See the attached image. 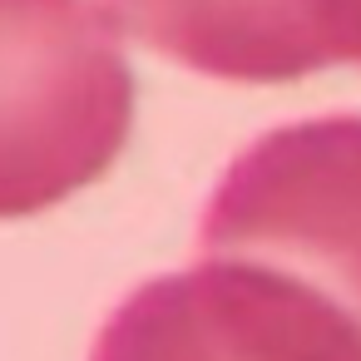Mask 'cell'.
Instances as JSON below:
<instances>
[{"label":"cell","instance_id":"6da1fadb","mask_svg":"<svg viewBox=\"0 0 361 361\" xmlns=\"http://www.w3.org/2000/svg\"><path fill=\"white\" fill-rule=\"evenodd\" d=\"M129 129L134 70L104 0H0V218L104 178Z\"/></svg>","mask_w":361,"mask_h":361},{"label":"cell","instance_id":"7a4b0ae2","mask_svg":"<svg viewBox=\"0 0 361 361\" xmlns=\"http://www.w3.org/2000/svg\"><path fill=\"white\" fill-rule=\"evenodd\" d=\"M198 252L282 267L361 322V114L252 139L208 193Z\"/></svg>","mask_w":361,"mask_h":361},{"label":"cell","instance_id":"3957f363","mask_svg":"<svg viewBox=\"0 0 361 361\" xmlns=\"http://www.w3.org/2000/svg\"><path fill=\"white\" fill-rule=\"evenodd\" d=\"M90 361H361V322L282 267L198 252L193 267L139 282Z\"/></svg>","mask_w":361,"mask_h":361},{"label":"cell","instance_id":"277c9868","mask_svg":"<svg viewBox=\"0 0 361 361\" xmlns=\"http://www.w3.org/2000/svg\"><path fill=\"white\" fill-rule=\"evenodd\" d=\"M154 55L233 85L361 65V0H104Z\"/></svg>","mask_w":361,"mask_h":361}]
</instances>
